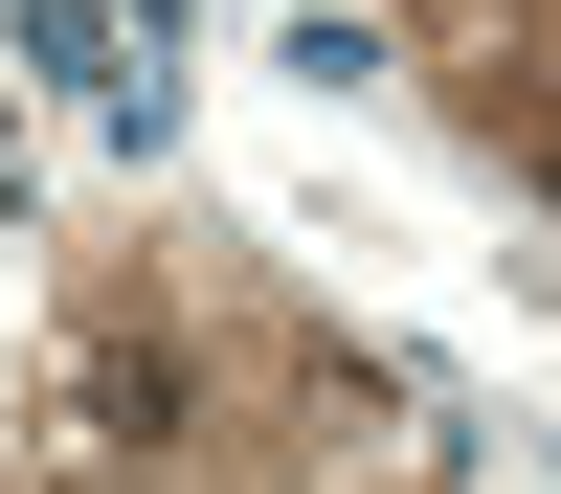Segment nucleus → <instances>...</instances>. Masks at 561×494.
Returning a JSON list of instances; mask_svg holds the SVG:
<instances>
[{
    "instance_id": "f257e3e1",
    "label": "nucleus",
    "mask_w": 561,
    "mask_h": 494,
    "mask_svg": "<svg viewBox=\"0 0 561 494\" xmlns=\"http://www.w3.org/2000/svg\"><path fill=\"white\" fill-rule=\"evenodd\" d=\"M0 45H23L45 90H90V113H135V135H158V90L113 68V0H23V23H0Z\"/></svg>"
}]
</instances>
